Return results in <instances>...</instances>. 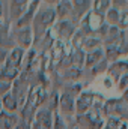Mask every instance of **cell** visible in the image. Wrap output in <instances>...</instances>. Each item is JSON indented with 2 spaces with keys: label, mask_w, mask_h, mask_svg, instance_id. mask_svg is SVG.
Masks as SVG:
<instances>
[{
  "label": "cell",
  "mask_w": 128,
  "mask_h": 129,
  "mask_svg": "<svg viewBox=\"0 0 128 129\" xmlns=\"http://www.w3.org/2000/svg\"><path fill=\"white\" fill-rule=\"evenodd\" d=\"M56 20V11L51 9V8H45V9H41L35 17H33L32 23L36 33L45 30L47 27H50Z\"/></svg>",
  "instance_id": "cell-1"
},
{
  "label": "cell",
  "mask_w": 128,
  "mask_h": 129,
  "mask_svg": "<svg viewBox=\"0 0 128 129\" xmlns=\"http://www.w3.org/2000/svg\"><path fill=\"white\" fill-rule=\"evenodd\" d=\"M96 95L94 92H83L75 101V111L78 116L86 114L92 107H94V101H95Z\"/></svg>",
  "instance_id": "cell-2"
},
{
  "label": "cell",
  "mask_w": 128,
  "mask_h": 129,
  "mask_svg": "<svg viewBox=\"0 0 128 129\" xmlns=\"http://www.w3.org/2000/svg\"><path fill=\"white\" fill-rule=\"evenodd\" d=\"M41 128L44 129H53V122H54V116L48 108H39L35 114V120Z\"/></svg>",
  "instance_id": "cell-3"
},
{
  "label": "cell",
  "mask_w": 128,
  "mask_h": 129,
  "mask_svg": "<svg viewBox=\"0 0 128 129\" xmlns=\"http://www.w3.org/2000/svg\"><path fill=\"white\" fill-rule=\"evenodd\" d=\"M15 41H17V44H18V48H21V50H26V48H29L30 45H32V29L27 26V27H20V29H17L15 30Z\"/></svg>",
  "instance_id": "cell-4"
},
{
  "label": "cell",
  "mask_w": 128,
  "mask_h": 129,
  "mask_svg": "<svg viewBox=\"0 0 128 129\" xmlns=\"http://www.w3.org/2000/svg\"><path fill=\"white\" fill-rule=\"evenodd\" d=\"M56 33L60 39L63 41H69L74 33H75V24L69 20H60L57 24H56Z\"/></svg>",
  "instance_id": "cell-5"
},
{
  "label": "cell",
  "mask_w": 128,
  "mask_h": 129,
  "mask_svg": "<svg viewBox=\"0 0 128 129\" xmlns=\"http://www.w3.org/2000/svg\"><path fill=\"white\" fill-rule=\"evenodd\" d=\"M23 59H24V50L15 47V48H12V50L8 53V57H6V63H5V66H6V68H12V69H18V71H21L20 66H21V63H23Z\"/></svg>",
  "instance_id": "cell-6"
},
{
  "label": "cell",
  "mask_w": 128,
  "mask_h": 129,
  "mask_svg": "<svg viewBox=\"0 0 128 129\" xmlns=\"http://www.w3.org/2000/svg\"><path fill=\"white\" fill-rule=\"evenodd\" d=\"M59 108L63 114H72L75 110V99L71 93H62L59 98Z\"/></svg>",
  "instance_id": "cell-7"
},
{
  "label": "cell",
  "mask_w": 128,
  "mask_h": 129,
  "mask_svg": "<svg viewBox=\"0 0 128 129\" xmlns=\"http://www.w3.org/2000/svg\"><path fill=\"white\" fill-rule=\"evenodd\" d=\"M29 3L27 2H12L11 5H9V11H11V17L14 18V20H20L26 12H27V9H29V6H27Z\"/></svg>",
  "instance_id": "cell-8"
},
{
  "label": "cell",
  "mask_w": 128,
  "mask_h": 129,
  "mask_svg": "<svg viewBox=\"0 0 128 129\" xmlns=\"http://www.w3.org/2000/svg\"><path fill=\"white\" fill-rule=\"evenodd\" d=\"M107 72H109V78H113V80H119L122 75H125L128 74V66L125 62H115V63L112 64L109 69H107Z\"/></svg>",
  "instance_id": "cell-9"
},
{
  "label": "cell",
  "mask_w": 128,
  "mask_h": 129,
  "mask_svg": "<svg viewBox=\"0 0 128 129\" xmlns=\"http://www.w3.org/2000/svg\"><path fill=\"white\" fill-rule=\"evenodd\" d=\"M18 125V117L15 114L2 111L0 113V129H15Z\"/></svg>",
  "instance_id": "cell-10"
},
{
  "label": "cell",
  "mask_w": 128,
  "mask_h": 129,
  "mask_svg": "<svg viewBox=\"0 0 128 129\" xmlns=\"http://www.w3.org/2000/svg\"><path fill=\"white\" fill-rule=\"evenodd\" d=\"M104 57V51L101 48H96V50H92L86 54V59H84V64L88 68H94L96 64L99 63Z\"/></svg>",
  "instance_id": "cell-11"
},
{
  "label": "cell",
  "mask_w": 128,
  "mask_h": 129,
  "mask_svg": "<svg viewBox=\"0 0 128 129\" xmlns=\"http://www.w3.org/2000/svg\"><path fill=\"white\" fill-rule=\"evenodd\" d=\"M2 108H5L6 113H8V111H9V113H14V111L18 108V102H17L15 96H14L11 92L3 96V99H2Z\"/></svg>",
  "instance_id": "cell-12"
},
{
  "label": "cell",
  "mask_w": 128,
  "mask_h": 129,
  "mask_svg": "<svg viewBox=\"0 0 128 129\" xmlns=\"http://www.w3.org/2000/svg\"><path fill=\"white\" fill-rule=\"evenodd\" d=\"M72 12V3L71 2H60L57 3V9H56V14L59 15V18H68V15Z\"/></svg>",
  "instance_id": "cell-13"
},
{
  "label": "cell",
  "mask_w": 128,
  "mask_h": 129,
  "mask_svg": "<svg viewBox=\"0 0 128 129\" xmlns=\"http://www.w3.org/2000/svg\"><path fill=\"white\" fill-rule=\"evenodd\" d=\"M119 11L115 9V8H109L107 14H105V18H107V23H110L112 26H118L119 23Z\"/></svg>",
  "instance_id": "cell-14"
},
{
  "label": "cell",
  "mask_w": 128,
  "mask_h": 129,
  "mask_svg": "<svg viewBox=\"0 0 128 129\" xmlns=\"http://www.w3.org/2000/svg\"><path fill=\"white\" fill-rule=\"evenodd\" d=\"M107 129H127V125L121 119L109 117V120H107Z\"/></svg>",
  "instance_id": "cell-15"
},
{
  "label": "cell",
  "mask_w": 128,
  "mask_h": 129,
  "mask_svg": "<svg viewBox=\"0 0 128 129\" xmlns=\"http://www.w3.org/2000/svg\"><path fill=\"white\" fill-rule=\"evenodd\" d=\"M99 44H101V41L99 39H96V38H89V39H86V42L83 44V47H81V50L84 48V50H88V48H99Z\"/></svg>",
  "instance_id": "cell-16"
},
{
  "label": "cell",
  "mask_w": 128,
  "mask_h": 129,
  "mask_svg": "<svg viewBox=\"0 0 128 129\" xmlns=\"http://www.w3.org/2000/svg\"><path fill=\"white\" fill-rule=\"evenodd\" d=\"M11 89H12V83H8V81L0 80V96H5L6 93H9Z\"/></svg>",
  "instance_id": "cell-17"
},
{
  "label": "cell",
  "mask_w": 128,
  "mask_h": 129,
  "mask_svg": "<svg viewBox=\"0 0 128 129\" xmlns=\"http://www.w3.org/2000/svg\"><path fill=\"white\" fill-rule=\"evenodd\" d=\"M118 89H119V90H127L128 89V74L122 75V77L118 80Z\"/></svg>",
  "instance_id": "cell-18"
},
{
  "label": "cell",
  "mask_w": 128,
  "mask_h": 129,
  "mask_svg": "<svg viewBox=\"0 0 128 129\" xmlns=\"http://www.w3.org/2000/svg\"><path fill=\"white\" fill-rule=\"evenodd\" d=\"M53 129H66L63 120L60 116H54V122H53Z\"/></svg>",
  "instance_id": "cell-19"
},
{
  "label": "cell",
  "mask_w": 128,
  "mask_h": 129,
  "mask_svg": "<svg viewBox=\"0 0 128 129\" xmlns=\"http://www.w3.org/2000/svg\"><path fill=\"white\" fill-rule=\"evenodd\" d=\"M15 129H29V126H27V123H26V122H23V123L17 125V126H15Z\"/></svg>",
  "instance_id": "cell-20"
},
{
  "label": "cell",
  "mask_w": 128,
  "mask_h": 129,
  "mask_svg": "<svg viewBox=\"0 0 128 129\" xmlns=\"http://www.w3.org/2000/svg\"><path fill=\"white\" fill-rule=\"evenodd\" d=\"M32 129H44V128H41L36 122H33V123H32Z\"/></svg>",
  "instance_id": "cell-21"
},
{
  "label": "cell",
  "mask_w": 128,
  "mask_h": 129,
  "mask_svg": "<svg viewBox=\"0 0 128 129\" xmlns=\"http://www.w3.org/2000/svg\"><path fill=\"white\" fill-rule=\"evenodd\" d=\"M72 129H84V128H83V126H80V125H74Z\"/></svg>",
  "instance_id": "cell-22"
},
{
  "label": "cell",
  "mask_w": 128,
  "mask_h": 129,
  "mask_svg": "<svg viewBox=\"0 0 128 129\" xmlns=\"http://www.w3.org/2000/svg\"><path fill=\"white\" fill-rule=\"evenodd\" d=\"M3 111V108H2V101H0V113Z\"/></svg>",
  "instance_id": "cell-23"
},
{
  "label": "cell",
  "mask_w": 128,
  "mask_h": 129,
  "mask_svg": "<svg viewBox=\"0 0 128 129\" xmlns=\"http://www.w3.org/2000/svg\"><path fill=\"white\" fill-rule=\"evenodd\" d=\"M125 63H127V66H128V60H127V62H125Z\"/></svg>",
  "instance_id": "cell-24"
},
{
  "label": "cell",
  "mask_w": 128,
  "mask_h": 129,
  "mask_svg": "<svg viewBox=\"0 0 128 129\" xmlns=\"http://www.w3.org/2000/svg\"><path fill=\"white\" fill-rule=\"evenodd\" d=\"M102 129H107V128H102Z\"/></svg>",
  "instance_id": "cell-25"
}]
</instances>
